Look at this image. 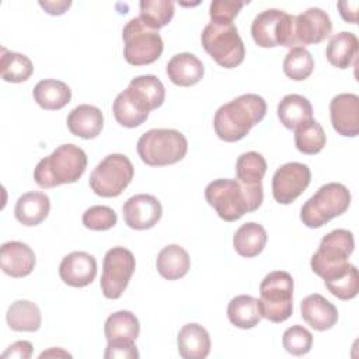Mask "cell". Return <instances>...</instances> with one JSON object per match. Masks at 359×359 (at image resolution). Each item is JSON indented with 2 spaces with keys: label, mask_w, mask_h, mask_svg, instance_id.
<instances>
[{
  "label": "cell",
  "mask_w": 359,
  "mask_h": 359,
  "mask_svg": "<svg viewBox=\"0 0 359 359\" xmlns=\"http://www.w3.org/2000/svg\"><path fill=\"white\" fill-rule=\"evenodd\" d=\"M227 317L237 328L248 330L255 327L262 318L258 299L250 294H238L233 297L227 306Z\"/></svg>",
  "instance_id": "obj_31"
},
{
  "label": "cell",
  "mask_w": 359,
  "mask_h": 359,
  "mask_svg": "<svg viewBox=\"0 0 359 359\" xmlns=\"http://www.w3.org/2000/svg\"><path fill=\"white\" fill-rule=\"evenodd\" d=\"M351 192L341 182H328L309 198L300 209V220L310 229L323 227L331 219L346 212Z\"/></svg>",
  "instance_id": "obj_7"
},
{
  "label": "cell",
  "mask_w": 359,
  "mask_h": 359,
  "mask_svg": "<svg viewBox=\"0 0 359 359\" xmlns=\"http://www.w3.org/2000/svg\"><path fill=\"white\" fill-rule=\"evenodd\" d=\"M116 213L112 208L104 205L90 206L83 213V224L84 227L95 231L109 230L116 224Z\"/></svg>",
  "instance_id": "obj_40"
},
{
  "label": "cell",
  "mask_w": 359,
  "mask_h": 359,
  "mask_svg": "<svg viewBox=\"0 0 359 359\" xmlns=\"http://www.w3.org/2000/svg\"><path fill=\"white\" fill-rule=\"evenodd\" d=\"M60 279L73 287H84L97 276L95 258L84 251H73L63 257L59 265Z\"/></svg>",
  "instance_id": "obj_18"
},
{
  "label": "cell",
  "mask_w": 359,
  "mask_h": 359,
  "mask_svg": "<svg viewBox=\"0 0 359 359\" xmlns=\"http://www.w3.org/2000/svg\"><path fill=\"white\" fill-rule=\"evenodd\" d=\"M245 1L240 0H213L209 6L210 21L215 22H233L234 17L243 8Z\"/></svg>",
  "instance_id": "obj_41"
},
{
  "label": "cell",
  "mask_w": 359,
  "mask_h": 359,
  "mask_svg": "<svg viewBox=\"0 0 359 359\" xmlns=\"http://www.w3.org/2000/svg\"><path fill=\"white\" fill-rule=\"evenodd\" d=\"M266 172V160L261 153L247 151L238 156L236 161L237 181L248 185H262V178Z\"/></svg>",
  "instance_id": "obj_34"
},
{
  "label": "cell",
  "mask_w": 359,
  "mask_h": 359,
  "mask_svg": "<svg viewBox=\"0 0 359 359\" xmlns=\"http://www.w3.org/2000/svg\"><path fill=\"white\" fill-rule=\"evenodd\" d=\"M278 118L287 129H296L304 122L313 119V107L310 101L300 94H287L278 104Z\"/></svg>",
  "instance_id": "obj_28"
},
{
  "label": "cell",
  "mask_w": 359,
  "mask_h": 359,
  "mask_svg": "<svg viewBox=\"0 0 359 359\" xmlns=\"http://www.w3.org/2000/svg\"><path fill=\"white\" fill-rule=\"evenodd\" d=\"M331 31L332 22L330 15L318 7H310L293 18L292 48L318 43L328 38Z\"/></svg>",
  "instance_id": "obj_15"
},
{
  "label": "cell",
  "mask_w": 359,
  "mask_h": 359,
  "mask_svg": "<svg viewBox=\"0 0 359 359\" xmlns=\"http://www.w3.org/2000/svg\"><path fill=\"white\" fill-rule=\"evenodd\" d=\"M311 181L309 165L290 161L280 165L272 177V195L280 205H289L297 199Z\"/></svg>",
  "instance_id": "obj_14"
},
{
  "label": "cell",
  "mask_w": 359,
  "mask_h": 359,
  "mask_svg": "<svg viewBox=\"0 0 359 359\" xmlns=\"http://www.w3.org/2000/svg\"><path fill=\"white\" fill-rule=\"evenodd\" d=\"M325 140L324 129L316 119H310L294 129L296 149L304 154L320 153L325 146Z\"/></svg>",
  "instance_id": "obj_35"
},
{
  "label": "cell",
  "mask_w": 359,
  "mask_h": 359,
  "mask_svg": "<svg viewBox=\"0 0 359 359\" xmlns=\"http://www.w3.org/2000/svg\"><path fill=\"white\" fill-rule=\"evenodd\" d=\"M48 356H65V358H72L70 353H67L66 351H62V349H49V351H45L39 355V358H48Z\"/></svg>",
  "instance_id": "obj_46"
},
{
  "label": "cell",
  "mask_w": 359,
  "mask_h": 359,
  "mask_svg": "<svg viewBox=\"0 0 359 359\" xmlns=\"http://www.w3.org/2000/svg\"><path fill=\"white\" fill-rule=\"evenodd\" d=\"M164 100L165 88L158 77L153 74L136 76L116 95L112 104V112L119 125L136 128L147 119L150 111L161 107Z\"/></svg>",
  "instance_id": "obj_1"
},
{
  "label": "cell",
  "mask_w": 359,
  "mask_h": 359,
  "mask_svg": "<svg viewBox=\"0 0 359 359\" xmlns=\"http://www.w3.org/2000/svg\"><path fill=\"white\" fill-rule=\"evenodd\" d=\"M358 49L359 42L356 35L353 32L342 31L331 36L325 49V56L332 66L338 69H348L356 59Z\"/></svg>",
  "instance_id": "obj_29"
},
{
  "label": "cell",
  "mask_w": 359,
  "mask_h": 359,
  "mask_svg": "<svg viewBox=\"0 0 359 359\" xmlns=\"http://www.w3.org/2000/svg\"><path fill=\"white\" fill-rule=\"evenodd\" d=\"M282 345L290 355L303 356L311 349L313 335L303 325H292L283 332Z\"/></svg>",
  "instance_id": "obj_38"
},
{
  "label": "cell",
  "mask_w": 359,
  "mask_h": 359,
  "mask_svg": "<svg viewBox=\"0 0 359 359\" xmlns=\"http://www.w3.org/2000/svg\"><path fill=\"white\" fill-rule=\"evenodd\" d=\"M140 324L137 317L128 310H119L112 313L104 325L107 346H135V341L139 337Z\"/></svg>",
  "instance_id": "obj_19"
},
{
  "label": "cell",
  "mask_w": 359,
  "mask_h": 359,
  "mask_svg": "<svg viewBox=\"0 0 359 359\" xmlns=\"http://www.w3.org/2000/svg\"><path fill=\"white\" fill-rule=\"evenodd\" d=\"M265 114L266 102L261 95L241 94L216 111L213 128L219 139L237 142L245 137L251 128L265 118Z\"/></svg>",
  "instance_id": "obj_3"
},
{
  "label": "cell",
  "mask_w": 359,
  "mask_h": 359,
  "mask_svg": "<svg viewBox=\"0 0 359 359\" xmlns=\"http://www.w3.org/2000/svg\"><path fill=\"white\" fill-rule=\"evenodd\" d=\"M34 72L32 62L28 56L7 50L1 48L0 56V74L4 81L8 83H22L31 77Z\"/></svg>",
  "instance_id": "obj_33"
},
{
  "label": "cell",
  "mask_w": 359,
  "mask_h": 359,
  "mask_svg": "<svg viewBox=\"0 0 359 359\" xmlns=\"http://www.w3.org/2000/svg\"><path fill=\"white\" fill-rule=\"evenodd\" d=\"M268 240L266 230L264 226L248 222L241 224L233 237V245L238 255L244 258H252L257 257L265 247Z\"/></svg>",
  "instance_id": "obj_30"
},
{
  "label": "cell",
  "mask_w": 359,
  "mask_h": 359,
  "mask_svg": "<svg viewBox=\"0 0 359 359\" xmlns=\"http://www.w3.org/2000/svg\"><path fill=\"white\" fill-rule=\"evenodd\" d=\"M133 178L132 161L121 153L104 157L90 175L91 189L102 198H115L130 184Z\"/></svg>",
  "instance_id": "obj_11"
},
{
  "label": "cell",
  "mask_w": 359,
  "mask_h": 359,
  "mask_svg": "<svg viewBox=\"0 0 359 359\" xmlns=\"http://www.w3.org/2000/svg\"><path fill=\"white\" fill-rule=\"evenodd\" d=\"M327 289L330 290L331 294H334L335 297L341 299V300H351L353 297H356L358 292H359V273L355 265H351L349 269L328 282H324Z\"/></svg>",
  "instance_id": "obj_39"
},
{
  "label": "cell",
  "mask_w": 359,
  "mask_h": 359,
  "mask_svg": "<svg viewBox=\"0 0 359 359\" xmlns=\"http://www.w3.org/2000/svg\"><path fill=\"white\" fill-rule=\"evenodd\" d=\"M6 320L13 331L34 332L41 327L39 307L29 300H15L10 304Z\"/></svg>",
  "instance_id": "obj_32"
},
{
  "label": "cell",
  "mask_w": 359,
  "mask_h": 359,
  "mask_svg": "<svg viewBox=\"0 0 359 359\" xmlns=\"http://www.w3.org/2000/svg\"><path fill=\"white\" fill-rule=\"evenodd\" d=\"M86 168L87 156L83 149L72 143L60 144L36 164L34 180L41 188H53L76 182Z\"/></svg>",
  "instance_id": "obj_4"
},
{
  "label": "cell",
  "mask_w": 359,
  "mask_h": 359,
  "mask_svg": "<svg viewBox=\"0 0 359 359\" xmlns=\"http://www.w3.org/2000/svg\"><path fill=\"white\" fill-rule=\"evenodd\" d=\"M314 69V59L311 53L302 46L292 48L283 60V73L294 80V81H303L306 80Z\"/></svg>",
  "instance_id": "obj_37"
},
{
  "label": "cell",
  "mask_w": 359,
  "mask_h": 359,
  "mask_svg": "<svg viewBox=\"0 0 359 359\" xmlns=\"http://www.w3.org/2000/svg\"><path fill=\"white\" fill-rule=\"evenodd\" d=\"M140 160L151 167H164L181 161L188 151L187 137L175 129H150L136 144Z\"/></svg>",
  "instance_id": "obj_6"
},
{
  "label": "cell",
  "mask_w": 359,
  "mask_h": 359,
  "mask_svg": "<svg viewBox=\"0 0 359 359\" xmlns=\"http://www.w3.org/2000/svg\"><path fill=\"white\" fill-rule=\"evenodd\" d=\"M261 316L271 323H283L293 313V278L285 271L269 272L259 285Z\"/></svg>",
  "instance_id": "obj_9"
},
{
  "label": "cell",
  "mask_w": 359,
  "mask_h": 359,
  "mask_svg": "<svg viewBox=\"0 0 359 359\" xmlns=\"http://www.w3.org/2000/svg\"><path fill=\"white\" fill-rule=\"evenodd\" d=\"M353 234L345 229H335L323 237L318 250L313 254L310 265L316 275L324 282L344 275L352 264L348 262L353 252Z\"/></svg>",
  "instance_id": "obj_5"
},
{
  "label": "cell",
  "mask_w": 359,
  "mask_h": 359,
  "mask_svg": "<svg viewBox=\"0 0 359 359\" xmlns=\"http://www.w3.org/2000/svg\"><path fill=\"white\" fill-rule=\"evenodd\" d=\"M123 220L128 227L135 230L151 229L161 219L163 208L160 201L149 194L130 196L122 206Z\"/></svg>",
  "instance_id": "obj_16"
},
{
  "label": "cell",
  "mask_w": 359,
  "mask_h": 359,
  "mask_svg": "<svg viewBox=\"0 0 359 359\" xmlns=\"http://www.w3.org/2000/svg\"><path fill=\"white\" fill-rule=\"evenodd\" d=\"M39 6L50 15H62L70 6V0H59V1H39Z\"/></svg>",
  "instance_id": "obj_45"
},
{
  "label": "cell",
  "mask_w": 359,
  "mask_h": 359,
  "mask_svg": "<svg viewBox=\"0 0 359 359\" xmlns=\"http://www.w3.org/2000/svg\"><path fill=\"white\" fill-rule=\"evenodd\" d=\"M203 49L224 69H233L243 63L245 56L244 43L233 22L210 21L201 34Z\"/></svg>",
  "instance_id": "obj_8"
},
{
  "label": "cell",
  "mask_w": 359,
  "mask_h": 359,
  "mask_svg": "<svg viewBox=\"0 0 359 359\" xmlns=\"http://www.w3.org/2000/svg\"><path fill=\"white\" fill-rule=\"evenodd\" d=\"M158 273L167 280H177L185 276L191 266L189 254L178 244L164 247L156 259Z\"/></svg>",
  "instance_id": "obj_27"
},
{
  "label": "cell",
  "mask_w": 359,
  "mask_h": 359,
  "mask_svg": "<svg viewBox=\"0 0 359 359\" xmlns=\"http://www.w3.org/2000/svg\"><path fill=\"white\" fill-rule=\"evenodd\" d=\"M32 95L41 108L46 111H57L70 102L72 90L60 80L45 79L36 83Z\"/></svg>",
  "instance_id": "obj_26"
},
{
  "label": "cell",
  "mask_w": 359,
  "mask_h": 359,
  "mask_svg": "<svg viewBox=\"0 0 359 359\" xmlns=\"http://www.w3.org/2000/svg\"><path fill=\"white\" fill-rule=\"evenodd\" d=\"M205 198L220 219L236 222L261 206L264 192L262 185L248 187L237 180L220 178L206 185Z\"/></svg>",
  "instance_id": "obj_2"
},
{
  "label": "cell",
  "mask_w": 359,
  "mask_h": 359,
  "mask_svg": "<svg viewBox=\"0 0 359 359\" xmlns=\"http://www.w3.org/2000/svg\"><path fill=\"white\" fill-rule=\"evenodd\" d=\"M177 345L184 359H203L210 352V337L202 325L188 323L180 330Z\"/></svg>",
  "instance_id": "obj_25"
},
{
  "label": "cell",
  "mask_w": 359,
  "mask_h": 359,
  "mask_svg": "<svg viewBox=\"0 0 359 359\" xmlns=\"http://www.w3.org/2000/svg\"><path fill=\"white\" fill-rule=\"evenodd\" d=\"M332 128L342 136L355 137L359 133V97L342 93L330 101Z\"/></svg>",
  "instance_id": "obj_17"
},
{
  "label": "cell",
  "mask_w": 359,
  "mask_h": 359,
  "mask_svg": "<svg viewBox=\"0 0 359 359\" xmlns=\"http://www.w3.org/2000/svg\"><path fill=\"white\" fill-rule=\"evenodd\" d=\"M205 74L203 63L189 52L174 55L167 63L168 79L181 87H189L202 80Z\"/></svg>",
  "instance_id": "obj_22"
},
{
  "label": "cell",
  "mask_w": 359,
  "mask_h": 359,
  "mask_svg": "<svg viewBox=\"0 0 359 359\" xmlns=\"http://www.w3.org/2000/svg\"><path fill=\"white\" fill-rule=\"evenodd\" d=\"M66 123L74 136L83 139H94L102 130L104 116L97 107L81 104L70 111Z\"/></svg>",
  "instance_id": "obj_23"
},
{
  "label": "cell",
  "mask_w": 359,
  "mask_h": 359,
  "mask_svg": "<svg viewBox=\"0 0 359 359\" xmlns=\"http://www.w3.org/2000/svg\"><path fill=\"white\" fill-rule=\"evenodd\" d=\"M293 18L279 8H268L255 15L251 24L254 42L261 48L287 46L292 49Z\"/></svg>",
  "instance_id": "obj_12"
},
{
  "label": "cell",
  "mask_w": 359,
  "mask_h": 359,
  "mask_svg": "<svg viewBox=\"0 0 359 359\" xmlns=\"http://www.w3.org/2000/svg\"><path fill=\"white\" fill-rule=\"evenodd\" d=\"M136 261L130 250L112 247L105 252L102 275L100 280L101 292L107 299H119L125 292L133 272Z\"/></svg>",
  "instance_id": "obj_13"
},
{
  "label": "cell",
  "mask_w": 359,
  "mask_h": 359,
  "mask_svg": "<svg viewBox=\"0 0 359 359\" xmlns=\"http://www.w3.org/2000/svg\"><path fill=\"white\" fill-rule=\"evenodd\" d=\"M105 359H114V358H119V359H135L139 358V352L136 349V346L132 348H107L105 353H104Z\"/></svg>",
  "instance_id": "obj_44"
},
{
  "label": "cell",
  "mask_w": 359,
  "mask_h": 359,
  "mask_svg": "<svg viewBox=\"0 0 359 359\" xmlns=\"http://www.w3.org/2000/svg\"><path fill=\"white\" fill-rule=\"evenodd\" d=\"M32 355V344L29 341H17L11 344L3 353L1 358L4 359H29Z\"/></svg>",
  "instance_id": "obj_42"
},
{
  "label": "cell",
  "mask_w": 359,
  "mask_h": 359,
  "mask_svg": "<svg viewBox=\"0 0 359 359\" xmlns=\"http://www.w3.org/2000/svg\"><path fill=\"white\" fill-rule=\"evenodd\" d=\"M50 210V201L45 192L29 191L22 194L15 203L14 215L15 219L28 227L38 226L42 223Z\"/></svg>",
  "instance_id": "obj_24"
},
{
  "label": "cell",
  "mask_w": 359,
  "mask_h": 359,
  "mask_svg": "<svg viewBox=\"0 0 359 359\" xmlns=\"http://www.w3.org/2000/svg\"><path fill=\"white\" fill-rule=\"evenodd\" d=\"M337 7L339 8V14L341 17L351 24H356L358 21V7L359 3L355 1H338Z\"/></svg>",
  "instance_id": "obj_43"
},
{
  "label": "cell",
  "mask_w": 359,
  "mask_h": 359,
  "mask_svg": "<svg viewBox=\"0 0 359 359\" xmlns=\"http://www.w3.org/2000/svg\"><path fill=\"white\" fill-rule=\"evenodd\" d=\"M139 18L150 28L160 29L174 17V3L171 0H142L139 3Z\"/></svg>",
  "instance_id": "obj_36"
},
{
  "label": "cell",
  "mask_w": 359,
  "mask_h": 359,
  "mask_svg": "<svg viewBox=\"0 0 359 359\" xmlns=\"http://www.w3.org/2000/svg\"><path fill=\"white\" fill-rule=\"evenodd\" d=\"M123 56L129 65L143 66L156 62L164 49L157 29L147 27L139 17L126 22L122 29Z\"/></svg>",
  "instance_id": "obj_10"
},
{
  "label": "cell",
  "mask_w": 359,
  "mask_h": 359,
  "mask_svg": "<svg viewBox=\"0 0 359 359\" xmlns=\"http://www.w3.org/2000/svg\"><path fill=\"white\" fill-rule=\"evenodd\" d=\"M34 250L22 241H7L0 248L1 271L11 278H24L35 266Z\"/></svg>",
  "instance_id": "obj_20"
},
{
  "label": "cell",
  "mask_w": 359,
  "mask_h": 359,
  "mask_svg": "<svg viewBox=\"0 0 359 359\" xmlns=\"http://www.w3.org/2000/svg\"><path fill=\"white\" fill-rule=\"evenodd\" d=\"M300 311L303 320L317 331L330 330L338 321L337 307L318 293L306 296L300 303Z\"/></svg>",
  "instance_id": "obj_21"
}]
</instances>
